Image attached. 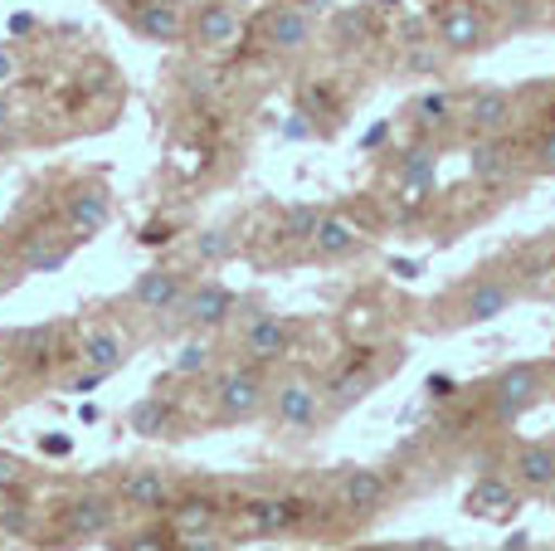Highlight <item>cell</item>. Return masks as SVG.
I'll use <instances>...</instances> for the list:
<instances>
[{"label":"cell","mask_w":555,"mask_h":551,"mask_svg":"<svg viewBox=\"0 0 555 551\" xmlns=\"http://www.w3.org/2000/svg\"><path fill=\"white\" fill-rule=\"evenodd\" d=\"M215 410H220V420H249L263 410V376L254 367H234L220 376V386H215Z\"/></svg>","instance_id":"cell-1"},{"label":"cell","mask_w":555,"mask_h":551,"mask_svg":"<svg viewBox=\"0 0 555 551\" xmlns=\"http://www.w3.org/2000/svg\"><path fill=\"white\" fill-rule=\"evenodd\" d=\"M541 396V371L531 361H517L507 367L498 381H492V415L498 420H517L521 410H531Z\"/></svg>","instance_id":"cell-2"},{"label":"cell","mask_w":555,"mask_h":551,"mask_svg":"<svg viewBox=\"0 0 555 551\" xmlns=\"http://www.w3.org/2000/svg\"><path fill=\"white\" fill-rule=\"evenodd\" d=\"M273 415H278V425L283 430L307 435V430L317 425V415H322V390H317L307 376H287L283 386H278V396H273Z\"/></svg>","instance_id":"cell-3"},{"label":"cell","mask_w":555,"mask_h":551,"mask_svg":"<svg viewBox=\"0 0 555 551\" xmlns=\"http://www.w3.org/2000/svg\"><path fill=\"white\" fill-rule=\"evenodd\" d=\"M64 220H68V240L83 244V240H93V234L107 230V220H113V201H107L103 185H78V191L68 195Z\"/></svg>","instance_id":"cell-4"},{"label":"cell","mask_w":555,"mask_h":551,"mask_svg":"<svg viewBox=\"0 0 555 551\" xmlns=\"http://www.w3.org/2000/svg\"><path fill=\"white\" fill-rule=\"evenodd\" d=\"M244 35V20L240 10L230 5V0H205L201 15H195V44L210 49V54H220V49H234Z\"/></svg>","instance_id":"cell-5"},{"label":"cell","mask_w":555,"mask_h":551,"mask_svg":"<svg viewBox=\"0 0 555 551\" xmlns=\"http://www.w3.org/2000/svg\"><path fill=\"white\" fill-rule=\"evenodd\" d=\"M132 303H137L142 312H156V318H166V312H181V303H185L181 273H171V269H146L142 279L132 283Z\"/></svg>","instance_id":"cell-6"},{"label":"cell","mask_w":555,"mask_h":551,"mask_svg":"<svg viewBox=\"0 0 555 551\" xmlns=\"http://www.w3.org/2000/svg\"><path fill=\"white\" fill-rule=\"evenodd\" d=\"M439 39L443 49H459V54H468V49H478L482 39H488V29H482V15L468 5V0H449V5L439 10Z\"/></svg>","instance_id":"cell-7"},{"label":"cell","mask_w":555,"mask_h":551,"mask_svg":"<svg viewBox=\"0 0 555 551\" xmlns=\"http://www.w3.org/2000/svg\"><path fill=\"white\" fill-rule=\"evenodd\" d=\"M287 347H293V332H287V322L273 318V312H259V318L244 328V357L249 361H283Z\"/></svg>","instance_id":"cell-8"},{"label":"cell","mask_w":555,"mask_h":551,"mask_svg":"<svg viewBox=\"0 0 555 551\" xmlns=\"http://www.w3.org/2000/svg\"><path fill=\"white\" fill-rule=\"evenodd\" d=\"M263 39L278 54H297V49L312 39V15H302L297 5H278L263 15Z\"/></svg>","instance_id":"cell-9"},{"label":"cell","mask_w":555,"mask_h":551,"mask_svg":"<svg viewBox=\"0 0 555 551\" xmlns=\"http://www.w3.org/2000/svg\"><path fill=\"white\" fill-rule=\"evenodd\" d=\"M507 308H512V289H507V283H502V279H482V283H473L468 298H463L459 322H463V328H482V322L502 318Z\"/></svg>","instance_id":"cell-10"},{"label":"cell","mask_w":555,"mask_h":551,"mask_svg":"<svg viewBox=\"0 0 555 551\" xmlns=\"http://www.w3.org/2000/svg\"><path fill=\"white\" fill-rule=\"evenodd\" d=\"M234 312V293L220 289V283H205V289H191L181 303V318L191 328H220L224 318Z\"/></svg>","instance_id":"cell-11"},{"label":"cell","mask_w":555,"mask_h":551,"mask_svg":"<svg viewBox=\"0 0 555 551\" xmlns=\"http://www.w3.org/2000/svg\"><path fill=\"white\" fill-rule=\"evenodd\" d=\"M463 508H468L473 517H512V513H517V488H512L507 478L488 474V478H478V484L468 488Z\"/></svg>","instance_id":"cell-12"},{"label":"cell","mask_w":555,"mask_h":551,"mask_svg":"<svg viewBox=\"0 0 555 551\" xmlns=\"http://www.w3.org/2000/svg\"><path fill=\"white\" fill-rule=\"evenodd\" d=\"M122 503L137 508V513H162L171 503V478L156 474V469H137V474L122 478Z\"/></svg>","instance_id":"cell-13"},{"label":"cell","mask_w":555,"mask_h":551,"mask_svg":"<svg viewBox=\"0 0 555 551\" xmlns=\"http://www.w3.org/2000/svg\"><path fill=\"white\" fill-rule=\"evenodd\" d=\"M380 503H385V478L375 474V469H351V474L341 478V508L346 513L371 517Z\"/></svg>","instance_id":"cell-14"},{"label":"cell","mask_w":555,"mask_h":551,"mask_svg":"<svg viewBox=\"0 0 555 551\" xmlns=\"http://www.w3.org/2000/svg\"><path fill=\"white\" fill-rule=\"evenodd\" d=\"M512 123V98L498 93V88H482V93H473L468 103V127L478 137H498L502 127Z\"/></svg>","instance_id":"cell-15"},{"label":"cell","mask_w":555,"mask_h":551,"mask_svg":"<svg viewBox=\"0 0 555 551\" xmlns=\"http://www.w3.org/2000/svg\"><path fill=\"white\" fill-rule=\"evenodd\" d=\"M132 20L142 29V39H152V44H176L181 39V10H176V0H146Z\"/></svg>","instance_id":"cell-16"},{"label":"cell","mask_w":555,"mask_h":551,"mask_svg":"<svg viewBox=\"0 0 555 551\" xmlns=\"http://www.w3.org/2000/svg\"><path fill=\"white\" fill-rule=\"evenodd\" d=\"M302 513H307V508L302 503H297V498H259V503H249V513H244V517H249V527H254V533H287V527H297V523H302Z\"/></svg>","instance_id":"cell-17"},{"label":"cell","mask_w":555,"mask_h":551,"mask_svg":"<svg viewBox=\"0 0 555 551\" xmlns=\"http://www.w3.org/2000/svg\"><path fill=\"white\" fill-rule=\"evenodd\" d=\"M83 361H88V371H103V376H113V371L127 361L122 332H117V328H93L83 337Z\"/></svg>","instance_id":"cell-18"},{"label":"cell","mask_w":555,"mask_h":551,"mask_svg":"<svg viewBox=\"0 0 555 551\" xmlns=\"http://www.w3.org/2000/svg\"><path fill=\"white\" fill-rule=\"evenodd\" d=\"M312 249L322 254V259H346V254L361 249V234H356V225L341 220V215H322V225H317V234H312Z\"/></svg>","instance_id":"cell-19"},{"label":"cell","mask_w":555,"mask_h":551,"mask_svg":"<svg viewBox=\"0 0 555 551\" xmlns=\"http://www.w3.org/2000/svg\"><path fill=\"white\" fill-rule=\"evenodd\" d=\"M117 508L107 503V498H78L74 508H68V533L74 537H107V527H113Z\"/></svg>","instance_id":"cell-20"},{"label":"cell","mask_w":555,"mask_h":551,"mask_svg":"<svg viewBox=\"0 0 555 551\" xmlns=\"http://www.w3.org/2000/svg\"><path fill=\"white\" fill-rule=\"evenodd\" d=\"M517 478L527 488H537V494L555 488V449L551 445H527L517 454Z\"/></svg>","instance_id":"cell-21"},{"label":"cell","mask_w":555,"mask_h":551,"mask_svg":"<svg viewBox=\"0 0 555 551\" xmlns=\"http://www.w3.org/2000/svg\"><path fill=\"white\" fill-rule=\"evenodd\" d=\"M215 523H220V508H215V498H185L181 508H171V527L181 537H205Z\"/></svg>","instance_id":"cell-22"},{"label":"cell","mask_w":555,"mask_h":551,"mask_svg":"<svg viewBox=\"0 0 555 551\" xmlns=\"http://www.w3.org/2000/svg\"><path fill=\"white\" fill-rule=\"evenodd\" d=\"M127 430H132V435H142V439L166 435V430H171V406H166V400H156V396L137 400V406L127 410Z\"/></svg>","instance_id":"cell-23"},{"label":"cell","mask_w":555,"mask_h":551,"mask_svg":"<svg viewBox=\"0 0 555 551\" xmlns=\"http://www.w3.org/2000/svg\"><path fill=\"white\" fill-rule=\"evenodd\" d=\"M473 176H478V181H488V185L512 181V156L502 152L498 142H482L478 152H473Z\"/></svg>","instance_id":"cell-24"},{"label":"cell","mask_w":555,"mask_h":551,"mask_svg":"<svg viewBox=\"0 0 555 551\" xmlns=\"http://www.w3.org/2000/svg\"><path fill=\"white\" fill-rule=\"evenodd\" d=\"M371 386H375V376L365 367H346V371H336L326 390H332V406H356Z\"/></svg>","instance_id":"cell-25"},{"label":"cell","mask_w":555,"mask_h":551,"mask_svg":"<svg viewBox=\"0 0 555 551\" xmlns=\"http://www.w3.org/2000/svg\"><path fill=\"white\" fill-rule=\"evenodd\" d=\"M68 249H74V240H68V244H49V240L29 244V249H25V269L29 273H59L68 264Z\"/></svg>","instance_id":"cell-26"},{"label":"cell","mask_w":555,"mask_h":551,"mask_svg":"<svg viewBox=\"0 0 555 551\" xmlns=\"http://www.w3.org/2000/svg\"><path fill=\"white\" fill-rule=\"evenodd\" d=\"M429 191H434V152H410V162H404V195L420 201Z\"/></svg>","instance_id":"cell-27"},{"label":"cell","mask_w":555,"mask_h":551,"mask_svg":"<svg viewBox=\"0 0 555 551\" xmlns=\"http://www.w3.org/2000/svg\"><path fill=\"white\" fill-rule=\"evenodd\" d=\"M205 367H210V342L205 337H191L171 357V376H195V371H205Z\"/></svg>","instance_id":"cell-28"},{"label":"cell","mask_w":555,"mask_h":551,"mask_svg":"<svg viewBox=\"0 0 555 551\" xmlns=\"http://www.w3.org/2000/svg\"><path fill=\"white\" fill-rule=\"evenodd\" d=\"M317 225H322V210H312V205H293V210L283 215V234H287V240H307V244H312Z\"/></svg>","instance_id":"cell-29"},{"label":"cell","mask_w":555,"mask_h":551,"mask_svg":"<svg viewBox=\"0 0 555 551\" xmlns=\"http://www.w3.org/2000/svg\"><path fill=\"white\" fill-rule=\"evenodd\" d=\"M230 254H234L230 230H205V234H195V259H205V264H224Z\"/></svg>","instance_id":"cell-30"},{"label":"cell","mask_w":555,"mask_h":551,"mask_svg":"<svg viewBox=\"0 0 555 551\" xmlns=\"http://www.w3.org/2000/svg\"><path fill=\"white\" fill-rule=\"evenodd\" d=\"M414 113H420V123L443 127V123L453 117V98H449V93H424L420 103H414Z\"/></svg>","instance_id":"cell-31"},{"label":"cell","mask_w":555,"mask_h":551,"mask_svg":"<svg viewBox=\"0 0 555 551\" xmlns=\"http://www.w3.org/2000/svg\"><path fill=\"white\" fill-rule=\"evenodd\" d=\"M0 527H5L10 537H20V542H25V537L35 533V513H29V503H5V508H0Z\"/></svg>","instance_id":"cell-32"},{"label":"cell","mask_w":555,"mask_h":551,"mask_svg":"<svg viewBox=\"0 0 555 551\" xmlns=\"http://www.w3.org/2000/svg\"><path fill=\"white\" fill-rule=\"evenodd\" d=\"M20 478H25V464L10 454H0V494H10V488H20Z\"/></svg>","instance_id":"cell-33"},{"label":"cell","mask_w":555,"mask_h":551,"mask_svg":"<svg viewBox=\"0 0 555 551\" xmlns=\"http://www.w3.org/2000/svg\"><path fill=\"white\" fill-rule=\"evenodd\" d=\"M531 156H537L541 171H555V132H541L537 146H531Z\"/></svg>","instance_id":"cell-34"},{"label":"cell","mask_w":555,"mask_h":551,"mask_svg":"<svg viewBox=\"0 0 555 551\" xmlns=\"http://www.w3.org/2000/svg\"><path fill=\"white\" fill-rule=\"evenodd\" d=\"M15 74H20L15 54H10V49H5V44H0V88H10V84H15Z\"/></svg>","instance_id":"cell-35"},{"label":"cell","mask_w":555,"mask_h":551,"mask_svg":"<svg viewBox=\"0 0 555 551\" xmlns=\"http://www.w3.org/2000/svg\"><path fill=\"white\" fill-rule=\"evenodd\" d=\"M122 551H166V542L156 533H142V537H132V542H127Z\"/></svg>","instance_id":"cell-36"},{"label":"cell","mask_w":555,"mask_h":551,"mask_svg":"<svg viewBox=\"0 0 555 551\" xmlns=\"http://www.w3.org/2000/svg\"><path fill=\"white\" fill-rule=\"evenodd\" d=\"M39 449H44V454H68V449H74V439H68V435H44V439H39Z\"/></svg>","instance_id":"cell-37"},{"label":"cell","mask_w":555,"mask_h":551,"mask_svg":"<svg viewBox=\"0 0 555 551\" xmlns=\"http://www.w3.org/2000/svg\"><path fill=\"white\" fill-rule=\"evenodd\" d=\"M181 551H224V547L205 533V537H181Z\"/></svg>","instance_id":"cell-38"},{"label":"cell","mask_w":555,"mask_h":551,"mask_svg":"<svg viewBox=\"0 0 555 551\" xmlns=\"http://www.w3.org/2000/svg\"><path fill=\"white\" fill-rule=\"evenodd\" d=\"M297 10H302V15H326V10L336 5V0H293Z\"/></svg>","instance_id":"cell-39"},{"label":"cell","mask_w":555,"mask_h":551,"mask_svg":"<svg viewBox=\"0 0 555 551\" xmlns=\"http://www.w3.org/2000/svg\"><path fill=\"white\" fill-rule=\"evenodd\" d=\"M171 240V230H166V225H146L142 230V244H166Z\"/></svg>","instance_id":"cell-40"},{"label":"cell","mask_w":555,"mask_h":551,"mask_svg":"<svg viewBox=\"0 0 555 551\" xmlns=\"http://www.w3.org/2000/svg\"><path fill=\"white\" fill-rule=\"evenodd\" d=\"M429 396H439V400L453 396V381L449 376H429Z\"/></svg>","instance_id":"cell-41"},{"label":"cell","mask_w":555,"mask_h":551,"mask_svg":"<svg viewBox=\"0 0 555 551\" xmlns=\"http://www.w3.org/2000/svg\"><path fill=\"white\" fill-rule=\"evenodd\" d=\"M10 123H15V107H10V98L0 93V132H10Z\"/></svg>","instance_id":"cell-42"},{"label":"cell","mask_w":555,"mask_h":551,"mask_svg":"<svg viewBox=\"0 0 555 551\" xmlns=\"http://www.w3.org/2000/svg\"><path fill=\"white\" fill-rule=\"evenodd\" d=\"M29 29H35V20L29 15H10V35H29Z\"/></svg>","instance_id":"cell-43"},{"label":"cell","mask_w":555,"mask_h":551,"mask_svg":"<svg viewBox=\"0 0 555 551\" xmlns=\"http://www.w3.org/2000/svg\"><path fill=\"white\" fill-rule=\"evenodd\" d=\"M78 420H83V425H98V420H103V410L88 400V406H78Z\"/></svg>","instance_id":"cell-44"},{"label":"cell","mask_w":555,"mask_h":551,"mask_svg":"<svg viewBox=\"0 0 555 551\" xmlns=\"http://www.w3.org/2000/svg\"><path fill=\"white\" fill-rule=\"evenodd\" d=\"M103 381H107V376H103V371H88V376H83V381H78V386H74V390H93V386H103Z\"/></svg>","instance_id":"cell-45"},{"label":"cell","mask_w":555,"mask_h":551,"mask_svg":"<svg viewBox=\"0 0 555 551\" xmlns=\"http://www.w3.org/2000/svg\"><path fill=\"white\" fill-rule=\"evenodd\" d=\"M10 371H15V361H10V351L0 347V386H5V381H10Z\"/></svg>","instance_id":"cell-46"},{"label":"cell","mask_w":555,"mask_h":551,"mask_svg":"<svg viewBox=\"0 0 555 551\" xmlns=\"http://www.w3.org/2000/svg\"><path fill=\"white\" fill-rule=\"evenodd\" d=\"M385 132H390V127H385V123H375V127H371V132H365V146H375V142H385Z\"/></svg>","instance_id":"cell-47"},{"label":"cell","mask_w":555,"mask_h":551,"mask_svg":"<svg viewBox=\"0 0 555 551\" xmlns=\"http://www.w3.org/2000/svg\"><path fill=\"white\" fill-rule=\"evenodd\" d=\"M404 551H443V542H414V547H404Z\"/></svg>","instance_id":"cell-48"},{"label":"cell","mask_w":555,"mask_h":551,"mask_svg":"<svg viewBox=\"0 0 555 551\" xmlns=\"http://www.w3.org/2000/svg\"><path fill=\"white\" fill-rule=\"evenodd\" d=\"M365 551H390V547H365Z\"/></svg>","instance_id":"cell-49"},{"label":"cell","mask_w":555,"mask_h":551,"mask_svg":"<svg viewBox=\"0 0 555 551\" xmlns=\"http://www.w3.org/2000/svg\"><path fill=\"white\" fill-rule=\"evenodd\" d=\"M380 5H400V0H380Z\"/></svg>","instance_id":"cell-50"},{"label":"cell","mask_w":555,"mask_h":551,"mask_svg":"<svg viewBox=\"0 0 555 551\" xmlns=\"http://www.w3.org/2000/svg\"><path fill=\"white\" fill-rule=\"evenodd\" d=\"M230 5H249V0H230Z\"/></svg>","instance_id":"cell-51"},{"label":"cell","mask_w":555,"mask_h":551,"mask_svg":"<svg viewBox=\"0 0 555 551\" xmlns=\"http://www.w3.org/2000/svg\"><path fill=\"white\" fill-rule=\"evenodd\" d=\"M113 5H127V0H113Z\"/></svg>","instance_id":"cell-52"}]
</instances>
